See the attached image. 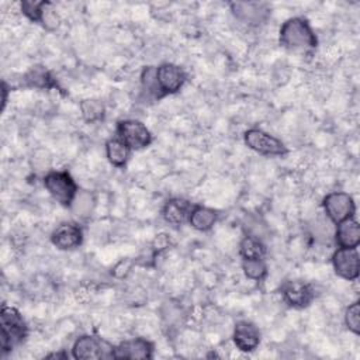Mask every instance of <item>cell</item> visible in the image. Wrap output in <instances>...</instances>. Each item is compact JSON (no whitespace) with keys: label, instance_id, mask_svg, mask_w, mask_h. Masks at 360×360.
I'll use <instances>...</instances> for the list:
<instances>
[{"label":"cell","instance_id":"1","mask_svg":"<svg viewBox=\"0 0 360 360\" xmlns=\"http://www.w3.org/2000/svg\"><path fill=\"white\" fill-rule=\"evenodd\" d=\"M278 42L288 51L300 52L315 49L318 45V38L307 18L290 17L278 30Z\"/></svg>","mask_w":360,"mask_h":360},{"label":"cell","instance_id":"2","mask_svg":"<svg viewBox=\"0 0 360 360\" xmlns=\"http://www.w3.org/2000/svg\"><path fill=\"white\" fill-rule=\"evenodd\" d=\"M27 335L28 325L21 312L11 305H3L0 311V346L3 353L21 345Z\"/></svg>","mask_w":360,"mask_h":360},{"label":"cell","instance_id":"3","mask_svg":"<svg viewBox=\"0 0 360 360\" xmlns=\"http://www.w3.org/2000/svg\"><path fill=\"white\" fill-rule=\"evenodd\" d=\"M48 194L62 207L69 208L77 191L80 190L76 180L68 170H49L42 179Z\"/></svg>","mask_w":360,"mask_h":360},{"label":"cell","instance_id":"4","mask_svg":"<svg viewBox=\"0 0 360 360\" xmlns=\"http://www.w3.org/2000/svg\"><path fill=\"white\" fill-rule=\"evenodd\" d=\"M245 145L262 156H284L288 153L285 143L262 128H249L243 134Z\"/></svg>","mask_w":360,"mask_h":360},{"label":"cell","instance_id":"5","mask_svg":"<svg viewBox=\"0 0 360 360\" xmlns=\"http://www.w3.org/2000/svg\"><path fill=\"white\" fill-rule=\"evenodd\" d=\"M115 134L131 150L145 149L153 142V135L149 128L135 118L120 120L115 127Z\"/></svg>","mask_w":360,"mask_h":360},{"label":"cell","instance_id":"6","mask_svg":"<svg viewBox=\"0 0 360 360\" xmlns=\"http://www.w3.org/2000/svg\"><path fill=\"white\" fill-rule=\"evenodd\" d=\"M155 77L160 98L179 93L187 82L186 70L172 62H163L155 66Z\"/></svg>","mask_w":360,"mask_h":360},{"label":"cell","instance_id":"7","mask_svg":"<svg viewBox=\"0 0 360 360\" xmlns=\"http://www.w3.org/2000/svg\"><path fill=\"white\" fill-rule=\"evenodd\" d=\"M325 217L336 225L340 221L356 215V202L346 191H330L322 200Z\"/></svg>","mask_w":360,"mask_h":360},{"label":"cell","instance_id":"8","mask_svg":"<svg viewBox=\"0 0 360 360\" xmlns=\"http://www.w3.org/2000/svg\"><path fill=\"white\" fill-rule=\"evenodd\" d=\"M112 345L93 335H82L72 345V357L77 360L112 359Z\"/></svg>","mask_w":360,"mask_h":360},{"label":"cell","instance_id":"9","mask_svg":"<svg viewBox=\"0 0 360 360\" xmlns=\"http://www.w3.org/2000/svg\"><path fill=\"white\" fill-rule=\"evenodd\" d=\"M229 7L238 21L250 27L264 24L271 14L270 6L264 1H233L229 3Z\"/></svg>","mask_w":360,"mask_h":360},{"label":"cell","instance_id":"10","mask_svg":"<svg viewBox=\"0 0 360 360\" xmlns=\"http://www.w3.org/2000/svg\"><path fill=\"white\" fill-rule=\"evenodd\" d=\"M333 271L338 277L356 281L360 273V259L357 248H338L330 257Z\"/></svg>","mask_w":360,"mask_h":360},{"label":"cell","instance_id":"11","mask_svg":"<svg viewBox=\"0 0 360 360\" xmlns=\"http://www.w3.org/2000/svg\"><path fill=\"white\" fill-rule=\"evenodd\" d=\"M283 301L294 309H304L315 300L314 287L302 280H290L281 285Z\"/></svg>","mask_w":360,"mask_h":360},{"label":"cell","instance_id":"12","mask_svg":"<svg viewBox=\"0 0 360 360\" xmlns=\"http://www.w3.org/2000/svg\"><path fill=\"white\" fill-rule=\"evenodd\" d=\"M155 345L146 338H132L120 342L112 347V359H152Z\"/></svg>","mask_w":360,"mask_h":360},{"label":"cell","instance_id":"13","mask_svg":"<svg viewBox=\"0 0 360 360\" xmlns=\"http://www.w3.org/2000/svg\"><path fill=\"white\" fill-rule=\"evenodd\" d=\"M232 340L238 350L243 353H250L259 347L262 340V333L256 323L248 319H242V321H238L233 326Z\"/></svg>","mask_w":360,"mask_h":360},{"label":"cell","instance_id":"14","mask_svg":"<svg viewBox=\"0 0 360 360\" xmlns=\"http://www.w3.org/2000/svg\"><path fill=\"white\" fill-rule=\"evenodd\" d=\"M83 229L77 222H62L51 233V243L59 250H75L83 243Z\"/></svg>","mask_w":360,"mask_h":360},{"label":"cell","instance_id":"15","mask_svg":"<svg viewBox=\"0 0 360 360\" xmlns=\"http://www.w3.org/2000/svg\"><path fill=\"white\" fill-rule=\"evenodd\" d=\"M194 204H191L188 200L181 197H173L163 202L160 214L165 222H167L172 226H181L184 222H187L190 211Z\"/></svg>","mask_w":360,"mask_h":360},{"label":"cell","instance_id":"16","mask_svg":"<svg viewBox=\"0 0 360 360\" xmlns=\"http://www.w3.org/2000/svg\"><path fill=\"white\" fill-rule=\"evenodd\" d=\"M333 240L338 248H357L360 243L359 221L352 217L338 222L333 229Z\"/></svg>","mask_w":360,"mask_h":360},{"label":"cell","instance_id":"17","mask_svg":"<svg viewBox=\"0 0 360 360\" xmlns=\"http://www.w3.org/2000/svg\"><path fill=\"white\" fill-rule=\"evenodd\" d=\"M218 218H219V212L217 210L207 205L194 204L190 211L187 222L193 229L198 232H208L218 222Z\"/></svg>","mask_w":360,"mask_h":360},{"label":"cell","instance_id":"18","mask_svg":"<svg viewBox=\"0 0 360 360\" xmlns=\"http://www.w3.org/2000/svg\"><path fill=\"white\" fill-rule=\"evenodd\" d=\"M24 86L39 89V90H53L58 89V82L53 75L44 66L37 65L30 68L22 76Z\"/></svg>","mask_w":360,"mask_h":360},{"label":"cell","instance_id":"19","mask_svg":"<svg viewBox=\"0 0 360 360\" xmlns=\"http://www.w3.org/2000/svg\"><path fill=\"white\" fill-rule=\"evenodd\" d=\"M104 150H105V158L108 163L117 169L127 166L132 152L118 136H112L107 139L104 145Z\"/></svg>","mask_w":360,"mask_h":360},{"label":"cell","instance_id":"20","mask_svg":"<svg viewBox=\"0 0 360 360\" xmlns=\"http://www.w3.org/2000/svg\"><path fill=\"white\" fill-rule=\"evenodd\" d=\"M96 208V197L89 190H79L69 210L77 219H87Z\"/></svg>","mask_w":360,"mask_h":360},{"label":"cell","instance_id":"21","mask_svg":"<svg viewBox=\"0 0 360 360\" xmlns=\"http://www.w3.org/2000/svg\"><path fill=\"white\" fill-rule=\"evenodd\" d=\"M239 256L240 259H264L267 253V248L263 243L262 238L246 233L239 242Z\"/></svg>","mask_w":360,"mask_h":360},{"label":"cell","instance_id":"22","mask_svg":"<svg viewBox=\"0 0 360 360\" xmlns=\"http://www.w3.org/2000/svg\"><path fill=\"white\" fill-rule=\"evenodd\" d=\"M80 115L87 124L100 122L105 118V105L98 98H84L80 101Z\"/></svg>","mask_w":360,"mask_h":360},{"label":"cell","instance_id":"23","mask_svg":"<svg viewBox=\"0 0 360 360\" xmlns=\"http://www.w3.org/2000/svg\"><path fill=\"white\" fill-rule=\"evenodd\" d=\"M240 266L245 277L253 281L264 280L269 271L264 259H243Z\"/></svg>","mask_w":360,"mask_h":360},{"label":"cell","instance_id":"24","mask_svg":"<svg viewBox=\"0 0 360 360\" xmlns=\"http://www.w3.org/2000/svg\"><path fill=\"white\" fill-rule=\"evenodd\" d=\"M141 89L148 98L160 100V94L155 77V66H145L141 72Z\"/></svg>","mask_w":360,"mask_h":360},{"label":"cell","instance_id":"25","mask_svg":"<svg viewBox=\"0 0 360 360\" xmlns=\"http://www.w3.org/2000/svg\"><path fill=\"white\" fill-rule=\"evenodd\" d=\"M48 0H24L20 3L21 13L32 22H39Z\"/></svg>","mask_w":360,"mask_h":360},{"label":"cell","instance_id":"26","mask_svg":"<svg viewBox=\"0 0 360 360\" xmlns=\"http://www.w3.org/2000/svg\"><path fill=\"white\" fill-rule=\"evenodd\" d=\"M343 321L346 328L354 333L359 335L360 333V305L359 301H354L352 304H349L345 309L343 314Z\"/></svg>","mask_w":360,"mask_h":360},{"label":"cell","instance_id":"27","mask_svg":"<svg viewBox=\"0 0 360 360\" xmlns=\"http://www.w3.org/2000/svg\"><path fill=\"white\" fill-rule=\"evenodd\" d=\"M314 231L312 233L315 235L316 240H328V239H333V229L335 225L325 217V218H318L314 224Z\"/></svg>","mask_w":360,"mask_h":360},{"label":"cell","instance_id":"28","mask_svg":"<svg viewBox=\"0 0 360 360\" xmlns=\"http://www.w3.org/2000/svg\"><path fill=\"white\" fill-rule=\"evenodd\" d=\"M59 22H60V18H59L56 10L53 8V4H52L51 1H48L46 6H45V8H44V13H42V15H41L39 24H41L45 30L53 31V30H56V28L59 27Z\"/></svg>","mask_w":360,"mask_h":360},{"label":"cell","instance_id":"29","mask_svg":"<svg viewBox=\"0 0 360 360\" xmlns=\"http://www.w3.org/2000/svg\"><path fill=\"white\" fill-rule=\"evenodd\" d=\"M170 245H172V238H170V235H167V233H159V235L155 236V239H153V242H152V250H153L155 255H156V253L159 255L160 252L169 249Z\"/></svg>","mask_w":360,"mask_h":360},{"label":"cell","instance_id":"30","mask_svg":"<svg viewBox=\"0 0 360 360\" xmlns=\"http://www.w3.org/2000/svg\"><path fill=\"white\" fill-rule=\"evenodd\" d=\"M46 357H53V359H66L68 354L66 353H52V354H48Z\"/></svg>","mask_w":360,"mask_h":360},{"label":"cell","instance_id":"31","mask_svg":"<svg viewBox=\"0 0 360 360\" xmlns=\"http://www.w3.org/2000/svg\"><path fill=\"white\" fill-rule=\"evenodd\" d=\"M7 87H6V83H3V108L6 105V101H7Z\"/></svg>","mask_w":360,"mask_h":360}]
</instances>
